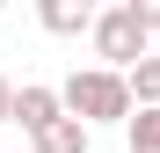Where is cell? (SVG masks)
Returning <instances> with one entry per match:
<instances>
[{"label":"cell","mask_w":160,"mask_h":153,"mask_svg":"<svg viewBox=\"0 0 160 153\" xmlns=\"http://www.w3.org/2000/svg\"><path fill=\"white\" fill-rule=\"evenodd\" d=\"M58 102H66V117H80V124H131V80L109 73V66H80L73 80L58 88Z\"/></svg>","instance_id":"6da1fadb"},{"label":"cell","mask_w":160,"mask_h":153,"mask_svg":"<svg viewBox=\"0 0 160 153\" xmlns=\"http://www.w3.org/2000/svg\"><path fill=\"white\" fill-rule=\"evenodd\" d=\"M88 37H95V59L109 66V73H131V66L146 59V29H138V15H131V0H124V8H102Z\"/></svg>","instance_id":"7a4b0ae2"},{"label":"cell","mask_w":160,"mask_h":153,"mask_svg":"<svg viewBox=\"0 0 160 153\" xmlns=\"http://www.w3.org/2000/svg\"><path fill=\"white\" fill-rule=\"evenodd\" d=\"M66 117V102H58V88H44V80H29V88H15V124L29 139H44L51 124Z\"/></svg>","instance_id":"3957f363"},{"label":"cell","mask_w":160,"mask_h":153,"mask_svg":"<svg viewBox=\"0 0 160 153\" xmlns=\"http://www.w3.org/2000/svg\"><path fill=\"white\" fill-rule=\"evenodd\" d=\"M37 22L51 37H80V29H95V8L88 0H37Z\"/></svg>","instance_id":"277c9868"},{"label":"cell","mask_w":160,"mask_h":153,"mask_svg":"<svg viewBox=\"0 0 160 153\" xmlns=\"http://www.w3.org/2000/svg\"><path fill=\"white\" fill-rule=\"evenodd\" d=\"M124 80H131V110H160V51H146Z\"/></svg>","instance_id":"5b68a950"},{"label":"cell","mask_w":160,"mask_h":153,"mask_svg":"<svg viewBox=\"0 0 160 153\" xmlns=\"http://www.w3.org/2000/svg\"><path fill=\"white\" fill-rule=\"evenodd\" d=\"M37 153H88V124H80V117H58V124L37 139Z\"/></svg>","instance_id":"8992f818"},{"label":"cell","mask_w":160,"mask_h":153,"mask_svg":"<svg viewBox=\"0 0 160 153\" xmlns=\"http://www.w3.org/2000/svg\"><path fill=\"white\" fill-rule=\"evenodd\" d=\"M131 153H160V110H131Z\"/></svg>","instance_id":"52a82bcc"},{"label":"cell","mask_w":160,"mask_h":153,"mask_svg":"<svg viewBox=\"0 0 160 153\" xmlns=\"http://www.w3.org/2000/svg\"><path fill=\"white\" fill-rule=\"evenodd\" d=\"M131 15H138V29L160 37V0H131Z\"/></svg>","instance_id":"ba28073f"},{"label":"cell","mask_w":160,"mask_h":153,"mask_svg":"<svg viewBox=\"0 0 160 153\" xmlns=\"http://www.w3.org/2000/svg\"><path fill=\"white\" fill-rule=\"evenodd\" d=\"M0 124H15V80L0 73Z\"/></svg>","instance_id":"9c48e42d"},{"label":"cell","mask_w":160,"mask_h":153,"mask_svg":"<svg viewBox=\"0 0 160 153\" xmlns=\"http://www.w3.org/2000/svg\"><path fill=\"white\" fill-rule=\"evenodd\" d=\"M153 51H160V44H153Z\"/></svg>","instance_id":"30bf717a"}]
</instances>
